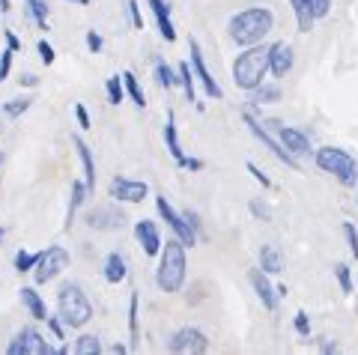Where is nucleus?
Here are the masks:
<instances>
[{"label": "nucleus", "instance_id": "23", "mask_svg": "<svg viewBox=\"0 0 358 355\" xmlns=\"http://www.w3.org/2000/svg\"><path fill=\"white\" fill-rule=\"evenodd\" d=\"M260 269L266 275H278L284 269V260H281V251H278L275 245H263L260 248Z\"/></svg>", "mask_w": 358, "mask_h": 355}, {"label": "nucleus", "instance_id": "53", "mask_svg": "<svg viewBox=\"0 0 358 355\" xmlns=\"http://www.w3.org/2000/svg\"><path fill=\"white\" fill-rule=\"evenodd\" d=\"M0 9H3V13H9V0H0Z\"/></svg>", "mask_w": 358, "mask_h": 355}, {"label": "nucleus", "instance_id": "5", "mask_svg": "<svg viewBox=\"0 0 358 355\" xmlns=\"http://www.w3.org/2000/svg\"><path fill=\"white\" fill-rule=\"evenodd\" d=\"M317 168L331 173L334 180H338L341 185H346V188H352L358 182V161L346 150H341V147H322V150H317Z\"/></svg>", "mask_w": 358, "mask_h": 355}, {"label": "nucleus", "instance_id": "40", "mask_svg": "<svg viewBox=\"0 0 358 355\" xmlns=\"http://www.w3.org/2000/svg\"><path fill=\"white\" fill-rule=\"evenodd\" d=\"M45 323H48V328H51V335H54V340H63V319L60 317H45Z\"/></svg>", "mask_w": 358, "mask_h": 355}, {"label": "nucleus", "instance_id": "35", "mask_svg": "<svg viewBox=\"0 0 358 355\" xmlns=\"http://www.w3.org/2000/svg\"><path fill=\"white\" fill-rule=\"evenodd\" d=\"M334 275H338V284L343 293H352V275H350V266L346 263H338L334 266Z\"/></svg>", "mask_w": 358, "mask_h": 355}, {"label": "nucleus", "instance_id": "2", "mask_svg": "<svg viewBox=\"0 0 358 355\" xmlns=\"http://www.w3.org/2000/svg\"><path fill=\"white\" fill-rule=\"evenodd\" d=\"M159 269H155V284L159 290L164 293H179L185 284V245L179 242L176 236L167 239V245H162V254H159Z\"/></svg>", "mask_w": 358, "mask_h": 355}, {"label": "nucleus", "instance_id": "14", "mask_svg": "<svg viewBox=\"0 0 358 355\" xmlns=\"http://www.w3.org/2000/svg\"><path fill=\"white\" fill-rule=\"evenodd\" d=\"M87 224L93 230H120L126 224V215L117 206H96L87 212Z\"/></svg>", "mask_w": 358, "mask_h": 355}, {"label": "nucleus", "instance_id": "42", "mask_svg": "<svg viewBox=\"0 0 358 355\" xmlns=\"http://www.w3.org/2000/svg\"><path fill=\"white\" fill-rule=\"evenodd\" d=\"M296 331H299L301 338H308V335H310V319H308L305 310H299V314H296Z\"/></svg>", "mask_w": 358, "mask_h": 355}, {"label": "nucleus", "instance_id": "17", "mask_svg": "<svg viewBox=\"0 0 358 355\" xmlns=\"http://www.w3.org/2000/svg\"><path fill=\"white\" fill-rule=\"evenodd\" d=\"M134 236H138V242L143 245V254L147 257H155V254H162V236H159V227L152 224V221H147V218H141L138 224H134Z\"/></svg>", "mask_w": 358, "mask_h": 355}, {"label": "nucleus", "instance_id": "15", "mask_svg": "<svg viewBox=\"0 0 358 355\" xmlns=\"http://www.w3.org/2000/svg\"><path fill=\"white\" fill-rule=\"evenodd\" d=\"M251 287H254V293H257V298L263 302V307L266 310H275L278 307V287H272V281H268V275L263 272V269H251Z\"/></svg>", "mask_w": 358, "mask_h": 355}, {"label": "nucleus", "instance_id": "36", "mask_svg": "<svg viewBox=\"0 0 358 355\" xmlns=\"http://www.w3.org/2000/svg\"><path fill=\"white\" fill-rule=\"evenodd\" d=\"M129 331L131 340H138V293H131L129 298Z\"/></svg>", "mask_w": 358, "mask_h": 355}, {"label": "nucleus", "instance_id": "39", "mask_svg": "<svg viewBox=\"0 0 358 355\" xmlns=\"http://www.w3.org/2000/svg\"><path fill=\"white\" fill-rule=\"evenodd\" d=\"M343 236H346V242H350L352 257H358V230H355V224H350V221H346V224H343Z\"/></svg>", "mask_w": 358, "mask_h": 355}, {"label": "nucleus", "instance_id": "11", "mask_svg": "<svg viewBox=\"0 0 358 355\" xmlns=\"http://www.w3.org/2000/svg\"><path fill=\"white\" fill-rule=\"evenodd\" d=\"M188 51H192V69H194V78L200 81V87L206 90L209 99H221V87H218L215 78H212L209 66H206V60H203V51H200V45H197L194 39H188Z\"/></svg>", "mask_w": 358, "mask_h": 355}, {"label": "nucleus", "instance_id": "55", "mask_svg": "<svg viewBox=\"0 0 358 355\" xmlns=\"http://www.w3.org/2000/svg\"><path fill=\"white\" fill-rule=\"evenodd\" d=\"M75 3H81V6H84V3H90V0H75Z\"/></svg>", "mask_w": 358, "mask_h": 355}, {"label": "nucleus", "instance_id": "38", "mask_svg": "<svg viewBox=\"0 0 358 355\" xmlns=\"http://www.w3.org/2000/svg\"><path fill=\"white\" fill-rule=\"evenodd\" d=\"M13 57H15L13 48H6L3 54H0V81H6V78H9V69H13Z\"/></svg>", "mask_w": 358, "mask_h": 355}, {"label": "nucleus", "instance_id": "44", "mask_svg": "<svg viewBox=\"0 0 358 355\" xmlns=\"http://www.w3.org/2000/svg\"><path fill=\"white\" fill-rule=\"evenodd\" d=\"M248 173H251V176H254V180H257V182H260L263 188H272V180H268V176H266V173H263L260 168H257V164H254V161H248Z\"/></svg>", "mask_w": 358, "mask_h": 355}, {"label": "nucleus", "instance_id": "27", "mask_svg": "<svg viewBox=\"0 0 358 355\" xmlns=\"http://www.w3.org/2000/svg\"><path fill=\"white\" fill-rule=\"evenodd\" d=\"M176 75H179V84L185 87V96H188V102H194L197 108H200V102H197V93H194V69L188 63H182L176 69Z\"/></svg>", "mask_w": 358, "mask_h": 355}, {"label": "nucleus", "instance_id": "29", "mask_svg": "<svg viewBox=\"0 0 358 355\" xmlns=\"http://www.w3.org/2000/svg\"><path fill=\"white\" fill-rule=\"evenodd\" d=\"M155 81H159V87H164V90H173V87L179 84V78L164 60H159L155 63Z\"/></svg>", "mask_w": 358, "mask_h": 355}, {"label": "nucleus", "instance_id": "28", "mask_svg": "<svg viewBox=\"0 0 358 355\" xmlns=\"http://www.w3.org/2000/svg\"><path fill=\"white\" fill-rule=\"evenodd\" d=\"M30 105H33V99H9V102H3L0 105V110L9 117V119H18V117H24L27 110H30Z\"/></svg>", "mask_w": 358, "mask_h": 355}, {"label": "nucleus", "instance_id": "56", "mask_svg": "<svg viewBox=\"0 0 358 355\" xmlns=\"http://www.w3.org/2000/svg\"><path fill=\"white\" fill-rule=\"evenodd\" d=\"M0 168H3V155H0Z\"/></svg>", "mask_w": 358, "mask_h": 355}, {"label": "nucleus", "instance_id": "47", "mask_svg": "<svg viewBox=\"0 0 358 355\" xmlns=\"http://www.w3.org/2000/svg\"><path fill=\"white\" fill-rule=\"evenodd\" d=\"M75 119H78V126H81V129H90V114H87V108L81 102L75 105Z\"/></svg>", "mask_w": 358, "mask_h": 355}, {"label": "nucleus", "instance_id": "7", "mask_svg": "<svg viewBox=\"0 0 358 355\" xmlns=\"http://www.w3.org/2000/svg\"><path fill=\"white\" fill-rule=\"evenodd\" d=\"M155 209H159V215H162V221H167V227L173 230V236L182 242L185 248H192L194 242H197V233H194V227L188 224V218L182 215V212H176V209L167 203V197H155Z\"/></svg>", "mask_w": 358, "mask_h": 355}, {"label": "nucleus", "instance_id": "18", "mask_svg": "<svg viewBox=\"0 0 358 355\" xmlns=\"http://www.w3.org/2000/svg\"><path fill=\"white\" fill-rule=\"evenodd\" d=\"M147 3H150L152 15H155V24H159L162 39L173 42L176 39V27H173V21H171V6H167V0H147Z\"/></svg>", "mask_w": 358, "mask_h": 355}, {"label": "nucleus", "instance_id": "26", "mask_svg": "<svg viewBox=\"0 0 358 355\" xmlns=\"http://www.w3.org/2000/svg\"><path fill=\"white\" fill-rule=\"evenodd\" d=\"M27 3V18L36 21L39 30H48V3L45 0H24Z\"/></svg>", "mask_w": 358, "mask_h": 355}, {"label": "nucleus", "instance_id": "25", "mask_svg": "<svg viewBox=\"0 0 358 355\" xmlns=\"http://www.w3.org/2000/svg\"><path fill=\"white\" fill-rule=\"evenodd\" d=\"M254 99H251V102L254 105H272V102H281V87H278V84H260V87H254Z\"/></svg>", "mask_w": 358, "mask_h": 355}, {"label": "nucleus", "instance_id": "1", "mask_svg": "<svg viewBox=\"0 0 358 355\" xmlns=\"http://www.w3.org/2000/svg\"><path fill=\"white\" fill-rule=\"evenodd\" d=\"M272 27H275L272 9L251 6V9H242V13H236L230 18L227 33H230V39L236 42V45L251 48V45H260L268 33H272Z\"/></svg>", "mask_w": 358, "mask_h": 355}, {"label": "nucleus", "instance_id": "54", "mask_svg": "<svg viewBox=\"0 0 358 355\" xmlns=\"http://www.w3.org/2000/svg\"><path fill=\"white\" fill-rule=\"evenodd\" d=\"M3 236H6V233H3V227H0V242H3Z\"/></svg>", "mask_w": 358, "mask_h": 355}, {"label": "nucleus", "instance_id": "24", "mask_svg": "<svg viewBox=\"0 0 358 355\" xmlns=\"http://www.w3.org/2000/svg\"><path fill=\"white\" fill-rule=\"evenodd\" d=\"M87 194H90L87 182H72V191H69V212H66V227H72V218H75L78 209H81V203L87 201Z\"/></svg>", "mask_w": 358, "mask_h": 355}, {"label": "nucleus", "instance_id": "33", "mask_svg": "<svg viewBox=\"0 0 358 355\" xmlns=\"http://www.w3.org/2000/svg\"><path fill=\"white\" fill-rule=\"evenodd\" d=\"M105 90H108V102H110V105H120L122 96H126V84L120 81V75H114V78H108Z\"/></svg>", "mask_w": 358, "mask_h": 355}, {"label": "nucleus", "instance_id": "41", "mask_svg": "<svg viewBox=\"0 0 358 355\" xmlns=\"http://www.w3.org/2000/svg\"><path fill=\"white\" fill-rule=\"evenodd\" d=\"M126 9H129V18H131V24H134V27H143V15H141V6H138V0H129V3H126Z\"/></svg>", "mask_w": 358, "mask_h": 355}, {"label": "nucleus", "instance_id": "52", "mask_svg": "<svg viewBox=\"0 0 358 355\" xmlns=\"http://www.w3.org/2000/svg\"><path fill=\"white\" fill-rule=\"evenodd\" d=\"M114 352H117V355H122V352H129V347H126V343H117Z\"/></svg>", "mask_w": 358, "mask_h": 355}, {"label": "nucleus", "instance_id": "20", "mask_svg": "<svg viewBox=\"0 0 358 355\" xmlns=\"http://www.w3.org/2000/svg\"><path fill=\"white\" fill-rule=\"evenodd\" d=\"M21 305L27 307V314L33 317V319H45L48 317V307H45V302H42V296L33 290V287H21Z\"/></svg>", "mask_w": 358, "mask_h": 355}, {"label": "nucleus", "instance_id": "34", "mask_svg": "<svg viewBox=\"0 0 358 355\" xmlns=\"http://www.w3.org/2000/svg\"><path fill=\"white\" fill-rule=\"evenodd\" d=\"M39 263V254H30V251H18L15 254V269L18 272H33V266Z\"/></svg>", "mask_w": 358, "mask_h": 355}, {"label": "nucleus", "instance_id": "49", "mask_svg": "<svg viewBox=\"0 0 358 355\" xmlns=\"http://www.w3.org/2000/svg\"><path fill=\"white\" fill-rule=\"evenodd\" d=\"M6 45L13 48V51H21V42H18V36H15L13 30H6Z\"/></svg>", "mask_w": 358, "mask_h": 355}, {"label": "nucleus", "instance_id": "30", "mask_svg": "<svg viewBox=\"0 0 358 355\" xmlns=\"http://www.w3.org/2000/svg\"><path fill=\"white\" fill-rule=\"evenodd\" d=\"M289 6H293V13H296L299 30H301V33H308V30L313 27V15L308 13V0H289Z\"/></svg>", "mask_w": 358, "mask_h": 355}, {"label": "nucleus", "instance_id": "31", "mask_svg": "<svg viewBox=\"0 0 358 355\" xmlns=\"http://www.w3.org/2000/svg\"><path fill=\"white\" fill-rule=\"evenodd\" d=\"M75 352L78 355H99L102 352V343H99L96 335H81L75 340Z\"/></svg>", "mask_w": 358, "mask_h": 355}, {"label": "nucleus", "instance_id": "10", "mask_svg": "<svg viewBox=\"0 0 358 355\" xmlns=\"http://www.w3.org/2000/svg\"><path fill=\"white\" fill-rule=\"evenodd\" d=\"M167 349L176 352V355H200V352L209 349V338L200 328L185 326V328L173 331V338L167 340Z\"/></svg>", "mask_w": 358, "mask_h": 355}, {"label": "nucleus", "instance_id": "21", "mask_svg": "<svg viewBox=\"0 0 358 355\" xmlns=\"http://www.w3.org/2000/svg\"><path fill=\"white\" fill-rule=\"evenodd\" d=\"M72 143H75L78 155H81V164H84V182H87L90 191H93V188H96V164H93V152H90V147H87L81 138H72Z\"/></svg>", "mask_w": 358, "mask_h": 355}, {"label": "nucleus", "instance_id": "19", "mask_svg": "<svg viewBox=\"0 0 358 355\" xmlns=\"http://www.w3.org/2000/svg\"><path fill=\"white\" fill-rule=\"evenodd\" d=\"M102 275H105V281L108 284H120V281H126V275H129V266H126V257L122 254H108L105 257V269H102Z\"/></svg>", "mask_w": 358, "mask_h": 355}, {"label": "nucleus", "instance_id": "46", "mask_svg": "<svg viewBox=\"0 0 358 355\" xmlns=\"http://www.w3.org/2000/svg\"><path fill=\"white\" fill-rule=\"evenodd\" d=\"M87 48L93 51V54H99V51H102V36H99L96 30H90V33H87Z\"/></svg>", "mask_w": 358, "mask_h": 355}, {"label": "nucleus", "instance_id": "22", "mask_svg": "<svg viewBox=\"0 0 358 355\" xmlns=\"http://www.w3.org/2000/svg\"><path fill=\"white\" fill-rule=\"evenodd\" d=\"M164 143H167V152L173 155V161H176V164H182V161H185V152H182V147H179V135H176V119H173V114H167V123H164Z\"/></svg>", "mask_w": 358, "mask_h": 355}, {"label": "nucleus", "instance_id": "43", "mask_svg": "<svg viewBox=\"0 0 358 355\" xmlns=\"http://www.w3.org/2000/svg\"><path fill=\"white\" fill-rule=\"evenodd\" d=\"M36 51H39V57H42V63H45V66H51V63H54V57H57V54H54V48H51L45 39L36 45Z\"/></svg>", "mask_w": 358, "mask_h": 355}, {"label": "nucleus", "instance_id": "16", "mask_svg": "<svg viewBox=\"0 0 358 355\" xmlns=\"http://www.w3.org/2000/svg\"><path fill=\"white\" fill-rule=\"evenodd\" d=\"M289 69H293V48H289L287 42L268 45V72L275 78H287Z\"/></svg>", "mask_w": 358, "mask_h": 355}, {"label": "nucleus", "instance_id": "51", "mask_svg": "<svg viewBox=\"0 0 358 355\" xmlns=\"http://www.w3.org/2000/svg\"><path fill=\"white\" fill-rule=\"evenodd\" d=\"M322 352H338V343H322Z\"/></svg>", "mask_w": 358, "mask_h": 355}, {"label": "nucleus", "instance_id": "13", "mask_svg": "<svg viewBox=\"0 0 358 355\" xmlns=\"http://www.w3.org/2000/svg\"><path fill=\"white\" fill-rule=\"evenodd\" d=\"M268 129H275L278 131V140L284 143V147L289 150L299 159V155H308L310 152V138L305 135V131H299V129H293V126H281V123H266Z\"/></svg>", "mask_w": 358, "mask_h": 355}, {"label": "nucleus", "instance_id": "6", "mask_svg": "<svg viewBox=\"0 0 358 355\" xmlns=\"http://www.w3.org/2000/svg\"><path fill=\"white\" fill-rule=\"evenodd\" d=\"M66 266H69V251L60 248V245H51L48 251L39 254V263L33 266V281H36V284H48L54 278H60Z\"/></svg>", "mask_w": 358, "mask_h": 355}, {"label": "nucleus", "instance_id": "37", "mask_svg": "<svg viewBox=\"0 0 358 355\" xmlns=\"http://www.w3.org/2000/svg\"><path fill=\"white\" fill-rule=\"evenodd\" d=\"M331 9V0H308V13L313 15V21L317 18H326Z\"/></svg>", "mask_w": 358, "mask_h": 355}, {"label": "nucleus", "instance_id": "4", "mask_svg": "<svg viewBox=\"0 0 358 355\" xmlns=\"http://www.w3.org/2000/svg\"><path fill=\"white\" fill-rule=\"evenodd\" d=\"M266 72H268V45H251L233 63V84H236L239 90L251 93L254 87L263 84Z\"/></svg>", "mask_w": 358, "mask_h": 355}, {"label": "nucleus", "instance_id": "48", "mask_svg": "<svg viewBox=\"0 0 358 355\" xmlns=\"http://www.w3.org/2000/svg\"><path fill=\"white\" fill-rule=\"evenodd\" d=\"M179 168H185V171H203V161H200V159H188V155H185V161L179 164Z\"/></svg>", "mask_w": 358, "mask_h": 355}, {"label": "nucleus", "instance_id": "50", "mask_svg": "<svg viewBox=\"0 0 358 355\" xmlns=\"http://www.w3.org/2000/svg\"><path fill=\"white\" fill-rule=\"evenodd\" d=\"M18 84H21V87H36V84H39V78H36V75H21V78H18Z\"/></svg>", "mask_w": 358, "mask_h": 355}, {"label": "nucleus", "instance_id": "8", "mask_svg": "<svg viewBox=\"0 0 358 355\" xmlns=\"http://www.w3.org/2000/svg\"><path fill=\"white\" fill-rule=\"evenodd\" d=\"M6 352H9V355H51L54 347H51V343L45 340L33 326H27V328H21L13 340H9Z\"/></svg>", "mask_w": 358, "mask_h": 355}, {"label": "nucleus", "instance_id": "45", "mask_svg": "<svg viewBox=\"0 0 358 355\" xmlns=\"http://www.w3.org/2000/svg\"><path fill=\"white\" fill-rule=\"evenodd\" d=\"M251 212H254L257 218H263V221H272V209L263 206L260 201H251Z\"/></svg>", "mask_w": 358, "mask_h": 355}, {"label": "nucleus", "instance_id": "9", "mask_svg": "<svg viewBox=\"0 0 358 355\" xmlns=\"http://www.w3.org/2000/svg\"><path fill=\"white\" fill-rule=\"evenodd\" d=\"M242 119H245V126H248V131H251V135L257 138V140H260V143H266V147L268 150H272L275 155H278V159H281L284 164H287V168H299V161H296V155L293 152H289L287 147H284V143L281 140H275L272 135H268V126H263L260 123V119H257L254 114H248V110H245V114H242Z\"/></svg>", "mask_w": 358, "mask_h": 355}, {"label": "nucleus", "instance_id": "32", "mask_svg": "<svg viewBox=\"0 0 358 355\" xmlns=\"http://www.w3.org/2000/svg\"><path fill=\"white\" fill-rule=\"evenodd\" d=\"M122 84H126V93L131 96V102H134V105H138V108H143V105H147V99H143V90H141L138 78H134L131 72H126V75H122Z\"/></svg>", "mask_w": 358, "mask_h": 355}, {"label": "nucleus", "instance_id": "3", "mask_svg": "<svg viewBox=\"0 0 358 355\" xmlns=\"http://www.w3.org/2000/svg\"><path fill=\"white\" fill-rule=\"evenodd\" d=\"M57 317L63 319L66 328H84L93 319V305H90L87 293L81 290V284L66 281L57 293Z\"/></svg>", "mask_w": 358, "mask_h": 355}, {"label": "nucleus", "instance_id": "12", "mask_svg": "<svg viewBox=\"0 0 358 355\" xmlns=\"http://www.w3.org/2000/svg\"><path fill=\"white\" fill-rule=\"evenodd\" d=\"M110 197L114 201H122V203H141L143 197L150 194L147 182H138V180H126V176H117L114 182H110Z\"/></svg>", "mask_w": 358, "mask_h": 355}]
</instances>
